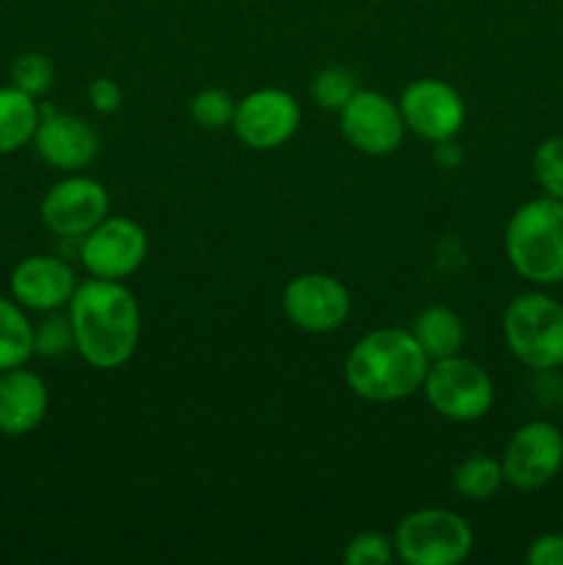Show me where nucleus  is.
Segmentation results:
<instances>
[{"label": "nucleus", "instance_id": "obj_1", "mask_svg": "<svg viewBox=\"0 0 563 565\" xmlns=\"http://www.w3.org/2000/svg\"><path fill=\"white\" fill-rule=\"evenodd\" d=\"M75 351L94 370H116L127 364L141 340V309L136 296L121 281H81L70 307Z\"/></svg>", "mask_w": 563, "mask_h": 565}, {"label": "nucleus", "instance_id": "obj_2", "mask_svg": "<svg viewBox=\"0 0 563 565\" xmlns=\"http://www.w3.org/2000/svg\"><path fill=\"white\" fill-rule=\"evenodd\" d=\"M428 356L408 329L368 331L346 359V384L370 403H397L423 390Z\"/></svg>", "mask_w": 563, "mask_h": 565}, {"label": "nucleus", "instance_id": "obj_3", "mask_svg": "<svg viewBox=\"0 0 563 565\" xmlns=\"http://www.w3.org/2000/svg\"><path fill=\"white\" fill-rule=\"evenodd\" d=\"M506 254L511 268L533 285L563 281V202L552 196L519 204L506 226Z\"/></svg>", "mask_w": 563, "mask_h": 565}, {"label": "nucleus", "instance_id": "obj_4", "mask_svg": "<svg viewBox=\"0 0 563 565\" xmlns=\"http://www.w3.org/2000/svg\"><path fill=\"white\" fill-rule=\"evenodd\" d=\"M502 337L524 367H563V303L546 292H522L502 312Z\"/></svg>", "mask_w": 563, "mask_h": 565}, {"label": "nucleus", "instance_id": "obj_5", "mask_svg": "<svg viewBox=\"0 0 563 565\" xmlns=\"http://www.w3.org/2000/svg\"><path fill=\"white\" fill-rule=\"evenodd\" d=\"M475 544L467 519L447 508H419L397 522L392 546L406 565H458Z\"/></svg>", "mask_w": 563, "mask_h": 565}, {"label": "nucleus", "instance_id": "obj_6", "mask_svg": "<svg viewBox=\"0 0 563 565\" xmlns=\"http://www.w3.org/2000/svg\"><path fill=\"white\" fill-rule=\"evenodd\" d=\"M423 392L428 406L450 423H475L486 417L495 403L491 375L461 353L431 362Z\"/></svg>", "mask_w": 563, "mask_h": 565}, {"label": "nucleus", "instance_id": "obj_7", "mask_svg": "<svg viewBox=\"0 0 563 565\" xmlns=\"http://www.w3.org/2000/svg\"><path fill=\"white\" fill-rule=\"evenodd\" d=\"M298 127H301V105L285 88H257L237 99L232 130L237 141L246 143L248 149L270 152V149L285 147L296 136Z\"/></svg>", "mask_w": 563, "mask_h": 565}, {"label": "nucleus", "instance_id": "obj_8", "mask_svg": "<svg viewBox=\"0 0 563 565\" xmlns=\"http://www.w3.org/2000/svg\"><path fill=\"white\" fill-rule=\"evenodd\" d=\"M149 254V237L138 221L108 215L81 237V263L97 279L125 281Z\"/></svg>", "mask_w": 563, "mask_h": 565}, {"label": "nucleus", "instance_id": "obj_9", "mask_svg": "<svg viewBox=\"0 0 563 565\" xmlns=\"http://www.w3.org/2000/svg\"><path fill=\"white\" fill-rule=\"evenodd\" d=\"M282 309L296 329L307 334H331L351 315V292L334 276L309 270L287 281Z\"/></svg>", "mask_w": 563, "mask_h": 565}, {"label": "nucleus", "instance_id": "obj_10", "mask_svg": "<svg viewBox=\"0 0 563 565\" xmlns=\"http://www.w3.org/2000/svg\"><path fill=\"white\" fill-rule=\"evenodd\" d=\"M397 108L406 130L431 143L453 141L467 119V105L458 88L436 77H419L408 83L397 99Z\"/></svg>", "mask_w": 563, "mask_h": 565}, {"label": "nucleus", "instance_id": "obj_11", "mask_svg": "<svg viewBox=\"0 0 563 565\" xmlns=\"http://www.w3.org/2000/svg\"><path fill=\"white\" fill-rule=\"evenodd\" d=\"M340 132L357 152L370 158L392 154L403 141V116L397 103L373 88H359L340 108Z\"/></svg>", "mask_w": 563, "mask_h": 565}, {"label": "nucleus", "instance_id": "obj_12", "mask_svg": "<svg viewBox=\"0 0 563 565\" xmlns=\"http://www.w3.org/2000/svg\"><path fill=\"white\" fill-rule=\"evenodd\" d=\"M110 213V196L94 177L70 174L42 196V224L59 237H83Z\"/></svg>", "mask_w": 563, "mask_h": 565}, {"label": "nucleus", "instance_id": "obj_13", "mask_svg": "<svg viewBox=\"0 0 563 565\" xmlns=\"http://www.w3.org/2000/svg\"><path fill=\"white\" fill-rule=\"evenodd\" d=\"M563 467V434L546 419L522 425L502 452L506 483L519 491L544 489Z\"/></svg>", "mask_w": 563, "mask_h": 565}, {"label": "nucleus", "instance_id": "obj_14", "mask_svg": "<svg viewBox=\"0 0 563 565\" xmlns=\"http://www.w3.org/2000/svg\"><path fill=\"white\" fill-rule=\"evenodd\" d=\"M77 276L70 263L50 254H31L11 270V298L31 312H59L70 307L77 290Z\"/></svg>", "mask_w": 563, "mask_h": 565}, {"label": "nucleus", "instance_id": "obj_15", "mask_svg": "<svg viewBox=\"0 0 563 565\" xmlns=\"http://www.w3.org/2000/svg\"><path fill=\"white\" fill-rule=\"evenodd\" d=\"M31 143L44 163L66 174L86 169L99 152L97 130L83 116L66 110H42Z\"/></svg>", "mask_w": 563, "mask_h": 565}, {"label": "nucleus", "instance_id": "obj_16", "mask_svg": "<svg viewBox=\"0 0 563 565\" xmlns=\"http://www.w3.org/2000/svg\"><path fill=\"white\" fill-rule=\"evenodd\" d=\"M50 408L47 384L25 364L0 373V434L9 439L33 434Z\"/></svg>", "mask_w": 563, "mask_h": 565}, {"label": "nucleus", "instance_id": "obj_17", "mask_svg": "<svg viewBox=\"0 0 563 565\" xmlns=\"http://www.w3.org/2000/svg\"><path fill=\"white\" fill-rule=\"evenodd\" d=\"M414 340L419 342L428 362H439V359L456 356L461 353L464 345V323L450 307H425L423 312L414 318L412 329Z\"/></svg>", "mask_w": 563, "mask_h": 565}, {"label": "nucleus", "instance_id": "obj_18", "mask_svg": "<svg viewBox=\"0 0 563 565\" xmlns=\"http://www.w3.org/2000/svg\"><path fill=\"white\" fill-rule=\"evenodd\" d=\"M42 110L36 97L17 86H0V154H14L33 141Z\"/></svg>", "mask_w": 563, "mask_h": 565}, {"label": "nucleus", "instance_id": "obj_19", "mask_svg": "<svg viewBox=\"0 0 563 565\" xmlns=\"http://www.w3.org/2000/svg\"><path fill=\"white\" fill-rule=\"evenodd\" d=\"M33 353V323L28 320L25 307L14 298L0 296V373L22 367L31 362Z\"/></svg>", "mask_w": 563, "mask_h": 565}, {"label": "nucleus", "instance_id": "obj_20", "mask_svg": "<svg viewBox=\"0 0 563 565\" xmlns=\"http://www.w3.org/2000/svg\"><path fill=\"white\" fill-rule=\"evenodd\" d=\"M502 483H506L502 461L495 456H486V452L464 458L453 472V489L472 502L491 500L502 489Z\"/></svg>", "mask_w": 563, "mask_h": 565}, {"label": "nucleus", "instance_id": "obj_21", "mask_svg": "<svg viewBox=\"0 0 563 565\" xmlns=\"http://www.w3.org/2000/svg\"><path fill=\"white\" fill-rule=\"evenodd\" d=\"M70 351H75L70 315H64V309L44 312V318L33 323V353L44 359H59L66 356Z\"/></svg>", "mask_w": 563, "mask_h": 565}, {"label": "nucleus", "instance_id": "obj_22", "mask_svg": "<svg viewBox=\"0 0 563 565\" xmlns=\"http://www.w3.org/2000/svg\"><path fill=\"white\" fill-rule=\"evenodd\" d=\"M357 92V77L346 66H326V70H320L312 77V99L323 110H337L340 114L342 105Z\"/></svg>", "mask_w": 563, "mask_h": 565}, {"label": "nucleus", "instance_id": "obj_23", "mask_svg": "<svg viewBox=\"0 0 563 565\" xmlns=\"http://www.w3.org/2000/svg\"><path fill=\"white\" fill-rule=\"evenodd\" d=\"M235 97L224 88H202L191 99V116L204 130H224L235 119Z\"/></svg>", "mask_w": 563, "mask_h": 565}, {"label": "nucleus", "instance_id": "obj_24", "mask_svg": "<svg viewBox=\"0 0 563 565\" xmlns=\"http://www.w3.org/2000/svg\"><path fill=\"white\" fill-rule=\"evenodd\" d=\"M533 174L546 196L563 202V136H552L535 147Z\"/></svg>", "mask_w": 563, "mask_h": 565}, {"label": "nucleus", "instance_id": "obj_25", "mask_svg": "<svg viewBox=\"0 0 563 565\" xmlns=\"http://www.w3.org/2000/svg\"><path fill=\"white\" fill-rule=\"evenodd\" d=\"M55 81V66L47 55L42 53H22L20 58L11 64V86L20 92L31 94V97H42L50 92Z\"/></svg>", "mask_w": 563, "mask_h": 565}, {"label": "nucleus", "instance_id": "obj_26", "mask_svg": "<svg viewBox=\"0 0 563 565\" xmlns=\"http://www.w3.org/2000/svg\"><path fill=\"white\" fill-rule=\"evenodd\" d=\"M392 557H395V546L384 533H375V530L353 535L342 552V561L348 565H386Z\"/></svg>", "mask_w": 563, "mask_h": 565}, {"label": "nucleus", "instance_id": "obj_27", "mask_svg": "<svg viewBox=\"0 0 563 565\" xmlns=\"http://www.w3.org/2000/svg\"><path fill=\"white\" fill-rule=\"evenodd\" d=\"M121 86L114 77H94L92 86H88V103L99 114H116L121 108Z\"/></svg>", "mask_w": 563, "mask_h": 565}, {"label": "nucleus", "instance_id": "obj_28", "mask_svg": "<svg viewBox=\"0 0 563 565\" xmlns=\"http://www.w3.org/2000/svg\"><path fill=\"white\" fill-rule=\"evenodd\" d=\"M528 565H563V533L539 535L524 555Z\"/></svg>", "mask_w": 563, "mask_h": 565}]
</instances>
